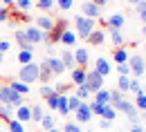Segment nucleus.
I'll list each match as a JSON object with an SVG mask.
<instances>
[{
  "instance_id": "obj_6",
  "label": "nucleus",
  "mask_w": 146,
  "mask_h": 132,
  "mask_svg": "<svg viewBox=\"0 0 146 132\" xmlns=\"http://www.w3.org/2000/svg\"><path fill=\"white\" fill-rule=\"evenodd\" d=\"M23 32H25V36H27V40H29L32 45H38V43H43V40H45V32H40L36 25H34V27H32V25H29V27H25Z\"/></svg>"
},
{
  "instance_id": "obj_11",
  "label": "nucleus",
  "mask_w": 146,
  "mask_h": 132,
  "mask_svg": "<svg viewBox=\"0 0 146 132\" xmlns=\"http://www.w3.org/2000/svg\"><path fill=\"white\" fill-rule=\"evenodd\" d=\"M124 22H126L124 14H112L110 18L104 20V27H108V29H121V27H124Z\"/></svg>"
},
{
  "instance_id": "obj_18",
  "label": "nucleus",
  "mask_w": 146,
  "mask_h": 132,
  "mask_svg": "<svg viewBox=\"0 0 146 132\" xmlns=\"http://www.w3.org/2000/svg\"><path fill=\"white\" fill-rule=\"evenodd\" d=\"M14 38H16V43H18L20 49H34V45L27 40V36H25L23 29H16V32H14Z\"/></svg>"
},
{
  "instance_id": "obj_29",
  "label": "nucleus",
  "mask_w": 146,
  "mask_h": 132,
  "mask_svg": "<svg viewBox=\"0 0 146 132\" xmlns=\"http://www.w3.org/2000/svg\"><path fill=\"white\" fill-rule=\"evenodd\" d=\"M110 38H112V43L117 47H124V34H121V29H110Z\"/></svg>"
},
{
  "instance_id": "obj_49",
  "label": "nucleus",
  "mask_w": 146,
  "mask_h": 132,
  "mask_svg": "<svg viewBox=\"0 0 146 132\" xmlns=\"http://www.w3.org/2000/svg\"><path fill=\"white\" fill-rule=\"evenodd\" d=\"M110 125H112V121H104V119L99 121V128L101 130H110Z\"/></svg>"
},
{
  "instance_id": "obj_37",
  "label": "nucleus",
  "mask_w": 146,
  "mask_h": 132,
  "mask_svg": "<svg viewBox=\"0 0 146 132\" xmlns=\"http://www.w3.org/2000/svg\"><path fill=\"white\" fill-rule=\"evenodd\" d=\"M56 0H36V7L38 9H43V11H50L52 7H54Z\"/></svg>"
},
{
  "instance_id": "obj_3",
  "label": "nucleus",
  "mask_w": 146,
  "mask_h": 132,
  "mask_svg": "<svg viewBox=\"0 0 146 132\" xmlns=\"http://www.w3.org/2000/svg\"><path fill=\"white\" fill-rule=\"evenodd\" d=\"M83 85L90 90V94H94V92H99L104 87V76H99L94 70H86V83Z\"/></svg>"
},
{
  "instance_id": "obj_21",
  "label": "nucleus",
  "mask_w": 146,
  "mask_h": 132,
  "mask_svg": "<svg viewBox=\"0 0 146 132\" xmlns=\"http://www.w3.org/2000/svg\"><path fill=\"white\" fill-rule=\"evenodd\" d=\"M61 60H63V65H65V70H70L72 72L74 67H76V63H74V54H72V49H65L63 54H61Z\"/></svg>"
},
{
  "instance_id": "obj_7",
  "label": "nucleus",
  "mask_w": 146,
  "mask_h": 132,
  "mask_svg": "<svg viewBox=\"0 0 146 132\" xmlns=\"http://www.w3.org/2000/svg\"><path fill=\"white\" fill-rule=\"evenodd\" d=\"M81 11H83L81 16H86V18H92V20L101 16V7H97V5H94V2H90V0H86V2L81 5Z\"/></svg>"
},
{
  "instance_id": "obj_45",
  "label": "nucleus",
  "mask_w": 146,
  "mask_h": 132,
  "mask_svg": "<svg viewBox=\"0 0 146 132\" xmlns=\"http://www.w3.org/2000/svg\"><path fill=\"white\" fill-rule=\"evenodd\" d=\"M117 72H119V76H130V67H128V63L117 65Z\"/></svg>"
},
{
  "instance_id": "obj_10",
  "label": "nucleus",
  "mask_w": 146,
  "mask_h": 132,
  "mask_svg": "<svg viewBox=\"0 0 146 132\" xmlns=\"http://www.w3.org/2000/svg\"><path fill=\"white\" fill-rule=\"evenodd\" d=\"M14 119L16 121H20V123H27V121H32V105H20V108H16L14 110Z\"/></svg>"
},
{
  "instance_id": "obj_43",
  "label": "nucleus",
  "mask_w": 146,
  "mask_h": 132,
  "mask_svg": "<svg viewBox=\"0 0 146 132\" xmlns=\"http://www.w3.org/2000/svg\"><path fill=\"white\" fill-rule=\"evenodd\" d=\"M14 7H18L20 11H27V9L32 7V0H16V2H14Z\"/></svg>"
},
{
  "instance_id": "obj_54",
  "label": "nucleus",
  "mask_w": 146,
  "mask_h": 132,
  "mask_svg": "<svg viewBox=\"0 0 146 132\" xmlns=\"http://www.w3.org/2000/svg\"><path fill=\"white\" fill-rule=\"evenodd\" d=\"M2 63H5V54H0V65H2Z\"/></svg>"
},
{
  "instance_id": "obj_56",
  "label": "nucleus",
  "mask_w": 146,
  "mask_h": 132,
  "mask_svg": "<svg viewBox=\"0 0 146 132\" xmlns=\"http://www.w3.org/2000/svg\"><path fill=\"white\" fill-rule=\"evenodd\" d=\"M128 2H133V5H137V2H139V0H128Z\"/></svg>"
},
{
  "instance_id": "obj_46",
  "label": "nucleus",
  "mask_w": 146,
  "mask_h": 132,
  "mask_svg": "<svg viewBox=\"0 0 146 132\" xmlns=\"http://www.w3.org/2000/svg\"><path fill=\"white\" fill-rule=\"evenodd\" d=\"M54 92H56V94H68V83H56Z\"/></svg>"
},
{
  "instance_id": "obj_38",
  "label": "nucleus",
  "mask_w": 146,
  "mask_h": 132,
  "mask_svg": "<svg viewBox=\"0 0 146 132\" xmlns=\"http://www.w3.org/2000/svg\"><path fill=\"white\" fill-rule=\"evenodd\" d=\"M38 92H40V96H43V99H50V96H54V94H56L52 85H40V90H38Z\"/></svg>"
},
{
  "instance_id": "obj_1",
  "label": "nucleus",
  "mask_w": 146,
  "mask_h": 132,
  "mask_svg": "<svg viewBox=\"0 0 146 132\" xmlns=\"http://www.w3.org/2000/svg\"><path fill=\"white\" fill-rule=\"evenodd\" d=\"M38 78H40L38 63L32 60L29 65H20V70H18V81H20V83H25V85L32 87V83H38Z\"/></svg>"
},
{
  "instance_id": "obj_17",
  "label": "nucleus",
  "mask_w": 146,
  "mask_h": 132,
  "mask_svg": "<svg viewBox=\"0 0 146 132\" xmlns=\"http://www.w3.org/2000/svg\"><path fill=\"white\" fill-rule=\"evenodd\" d=\"M38 70H40V78H38V81L47 85V83H50V78L54 76V74H52V70H50V63H47V58H45L43 63H38Z\"/></svg>"
},
{
  "instance_id": "obj_41",
  "label": "nucleus",
  "mask_w": 146,
  "mask_h": 132,
  "mask_svg": "<svg viewBox=\"0 0 146 132\" xmlns=\"http://www.w3.org/2000/svg\"><path fill=\"white\" fill-rule=\"evenodd\" d=\"M137 14H139V18L144 20V25H146V0H139V2H137Z\"/></svg>"
},
{
  "instance_id": "obj_5",
  "label": "nucleus",
  "mask_w": 146,
  "mask_h": 132,
  "mask_svg": "<svg viewBox=\"0 0 146 132\" xmlns=\"http://www.w3.org/2000/svg\"><path fill=\"white\" fill-rule=\"evenodd\" d=\"M65 29H70V25H68V20H56L54 27H52V32L47 34V47L50 45H54V43H58V38H61V34L65 32Z\"/></svg>"
},
{
  "instance_id": "obj_57",
  "label": "nucleus",
  "mask_w": 146,
  "mask_h": 132,
  "mask_svg": "<svg viewBox=\"0 0 146 132\" xmlns=\"http://www.w3.org/2000/svg\"><path fill=\"white\" fill-rule=\"evenodd\" d=\"M86 132H97V130H86Z\"/></svg>"
},
{
  "instance_id": "obj_20",
  "label": "nucleus",
  "mask_w": 146,
  "mask_h": 132,
  "mask_svg": "<svg viewBox=\"0 0 146 132\" xmlns=\"http://www.w3.org/2000/svg\"><path fill=\"white\" fill-rule=\"evenodd\" d=\"M128 58H130V54H128L126 47H117V49L112 52V60H115L117 65H121V63H128Z\"/></svg>"
},
{
  "instance_id": "obj_58",
  "label": "nucleus",
  "mask_w": 146,
  "mask_h": 132,
  "mask_svg": "<svg viewBox=\"0 0 146 132\" xmlns=\"http://www.w3.org/2000/svg\"><path fill=\"white\" fill-rule=\"evenodd\" d=\"M142 94H144V96H146V90H144V92H142Z\"/></svg>"
},
{
  "instance_id": "obj_28",
  "label": "nucleus",
  "mask_w": 146,
  "mask_h": 132,
  "mask_svg": "<svg viewBox=\"0 0 146 132\" xmlns=\"http://www.w3.org/2000/svg\"><path fill=\"white\" fill-rule=\"evenodd\" d=\"M45 116V110H43V105L36 103V105H32V121H38L40 123V119Z\"/></svg>"
},
{
  "instance_id": "obj_22",
  "label": "nucleus",
  "mask_w": 146,
  "mask_h": 132,
  "mask_svg": "<svg viewBox=\"0 0 146 132\" xmlns=\"http://www.w3.org/2000/svg\"><path fill=\"white\" fill-rule=\"evenodd\" d=\"M94 103H99V105H108V103H110V90L101 87L99 92H94Z\"/></svg>"
},
{
  "instance_id": "obj_51",
  "label": "nucleus",
  "mask_w": 146,
  "mask_h": 132,
  "mask_svg": "<svg viewBox=\"0 0 146 132\" xmlns=\"http://www.w3.org/2000/svg\"><path fill=\"white\" fill-rule=\"evenodd\" d=\"M130 132H144V128H142L139 123H133V128H130Z\"/></svg>"
},
{
  "instance_id": "obj_39",
  "label": "nucleus",
  "mask_w": 146,
  "mask_h": 132,
  "mask_svg": "<svg viewBox=\"0 0 146 132\" xmlns=\"http://www.w3.org/2000/svg\"><path fill=\"white\" fill-rule=\"evenodd\" d=\"M133 105H135L137 110H144V112H146V96H144V94H137V96H135V103H133Z\"/></svg>"
},
{
  "instance_id": "obj_13",
  "label": "nucleus",
  "mask_w": 146,
  "mask_h": 132,
  "mask_svg": "<svg viewBox=\"0 0 146 132\" xmlns=\"http://www.w3.org/2000/svg\"><path fill=\"white\" fill-rule=\"evenodd\" d=\"M76 40H79V38H76V34H74V29H65V32L61 34V38H58V43L65 45V49H68V47H74Z\"/></svg>"
},
{
  "instance_id": "obj_4",
  "label": "nucleus",
  "mask_w": 146,
  "mask_h": 132,
  "mask_svg": "<svg viewBox=\"0 0 146 132\" xmlns=\"http://www.w3.org/2000/svg\"><path fill=\"white\" fill-rule=\"evenodd\" d=\"M128 67H130V74L135 76V78H139V76L146 72V63H144V58L139 56V54H130V58H128Z\"/></svg>"
},
{
  "instance_id": "obj_40",
  "label": "nucleus",
  "mask_w": 146,
  "mask_h": 132,
  "mask_svg": "<svg viewBox=\"0 0 146 132\" xmlns=\"http://www.w3.org/2000/svg\"><path fill=\"white\" fill-rule=\"evenodd\" d=\"M54 5H58V9H61V11H70V9H72V5H74V0H56Z\"/></svg>"
},
{
  "instance_id": "obj_44",
  "label": "nucleus",
  "mask_w": 146,
  "mask_h": 132,
  "mask_svg": "<svg viewBox=\"0 0 146 132\" xmlns=\"http://www.w3.org/2000/svg\"><path fill=\"white\" fill-rule=\"evenodd\" d=\"M45 101H47V108H50V110H58V94L50 96V99H45Z\"/></svg>"
},
{
  "instance_id": "obj_25",
  "label": "nucleus",
  "mask_w": 146,
  "mask_h": 132,
  "mask_svg": "<svg viewBox=\"0 0 146 132\" xmlns=\"http://www.w3.org/2000/svg\"><path fill=\"white\" fill-rule=\"evenodd\" d=\"M56 112L61 116H68L70 114V108H68V94H58V110Z\"/></svg>"
},
{
  "instance_id": "obj_12",
  "label": "nucleus",
  "mask_w": 146,
  "mask_h": 132,
  "mask_svg": "<svg viewBox=\"0 0 146 132\" xmlns=\"http://www.w3.org/2000/svg\"><path fill=\"white\" fill-rule=\"evenodd\" d=\"M74 114H76V123H88V121H92V112H90V105L88 103H81V108Z\"/></svg>"
},
{
  "instance_id": "obj_55",
  "label": "nucleus",
  "mask_w": 146,
  "mask_h": 132,
  "mask_svg": "<svg viewBox=\"0 0 146 132\" xmlns=\"http://www.w3.org/2000/svg\"><path fill=\"white\" fill-rule=\"evenodd\" d=\"M142 34H144V36H146V25H144V27H142Z\"/></svg>"
},
{
  "instance_id": "obj_47",
  "label": "nucleus",
  "mask_w": 146,
  "mask_h": 132,
  "mask_svg": "<svg viewBox=\"0 0 146 132\" xmlns=\"http://www.w3.org/2000/svg\"><path fill=\"white\" fill-rule=\"evenodd\" d=\"M0 22H9V9L0 5Z\"/></svg>"
},
{
  "instance_id": "obj_60",
  "label": "nucleus",
  "mask_w": 146,
  "mask_h": 132,
  "mask_svg": "<svg viewBox=\"0 0 146 132\" xmlns=\"http://www.w3.org/2000/svg\"><path fill=\"white\" fill-rule=\"evenodd\" d=\"M144 132H146V130H144Z\"/></svg>"
},
{
  "instance_id": "obj_34",
  "label": "nucleus",
  "mask_w": 146,
  "mask_h": 132,
  "mask_svg": "<svg viewBox=\"0 0 146 132\" xmlns=\"http://www.w3.org/2000/svg\"><path fill=\"white\" fill-rule=\"evenodd\" d=\"M74 96H79V99H81V101H86V103H88V99H90V90H88V87H86V85H79V87H76V94Z\"/></svg>"
},
{
  "instance_id": "obj_14",
  "label": "nucleus",
  "mask_w": 146,
  "mask_h": 132,
  "mask_svg": "<svg viewBox=\"0 0 146 132\" xmlns=\"http://www.w3.org/2000/svg\"><path fill=\"white\" fill-rule=\"evenodd\" d=\"M54 22H56V20L52 18V16H38V18H36V27L40 29V32H47V34H50L52 27H54Z\"/></svg>"
},
{
  "instance_id": "obj_48",
  "label": "nucleus",
  "mask_w": 146,
  "mask_h": 132,
  "mask_svg": "<svg viewBox=\"0 0 146 132\" xmlns=\"http://www.w3.org/2000/svg\"><path fill=\"white\" fill-rule=\"evenodd\" d=\"M11 49V43L9 40H0V54H7Z\"/></svg>"
},
{
  "instance_id": "obj_16",
  "label": "nucleus",
  "mask_w": 146,
  "mask_h": 132,
  "mask_svg": "<svg viewBox=\"0 0 146 132\" xmlns=\"http://www.w3.org/2000/svg\"><path fill=\"white\" fill-rule=\"evenodd\" d=\"M104 40H106V34H104V29H94L90 36H88V45H92V47H99V45H104Z\"/></svg>"
},
{
  "instance_id": "obj_30",
  "label": "nucleus",
  "mask_w": 146,
  "mask_h": 132,
  "mask_svg": "<svg viewBox=\"0 0 146 132\" xmlns=\"http://www.w3.org/2000/svg\"><path fill=\"white\" fill-rule=\"evenodd\" d=\"M81 103H86V101H81L79 96H68V108H70V112H76L79 108H81Z\"/></svg>"
},
{
  "instance_id": "obj_26",
  "label": "nucleus",
  "mask_w": 146,
  "mask_h": 132,
  "mask_svg": "<svg viewBox=\"0 0 146 132\" xmlns=\"http://www.w3.org/2000/svg\"><path fill=\"white\" fill-rule=\"evenodd\" d=\"M0 119L7 123V121H11L14 119V108L11 105H0Z\"/></svg>"
},
{
  "instance_id": "obj_23",
  "label": "nucleus",
  "mask_w": 146,
  "mask_h": 132,
  "mask_svg": "<svg viewBox=\"0 0 146 132\" xmlns=\"http://www.w3.org/2000/svg\"><path fill=\"white\" fill-rule=\"evenodd\" d=\"M16 58H18L20 65H29V63L34 60V49H20Z\"/></svg>"
},
{
  "instance_id": "obj_36",
  "label": "nucleus",
  "mask_w": 146,
  "mask_h": 132,
  "mask_svg": "<svg viewBox=\"0 0 146 132\" xmlns=\"http://www.w3.org/2000/svg\"><path fill=\"white\" fill-rule=\"evenodd\" d=\"M63 132H83V130H81V123H76V121H65Z\"/></svg>"
},
{
  "instance_id": "obj_19",
  "label": "nucleus",
  "mask_w": 146,
  "mask_h": 132,
  "mask_svg": "<svg viewBox=\"0 0 146 132\" xmlns=\"http://www.w3.org/2000/svg\"><path fill=\"white\" fill-rule=\"evenodd\" d=\"M70 78H72V83L76 87L83 85V83H86V70H83V67H74L72 72H70Z\"/></svg>"
},
{
  "instance_id": "obj_24",
  "label": "nucleus",
  "mask_w": 146,
  "mask_h": 132,
  "mask_svg": "<svg viewBox=\"0 0 146 132\" xmlns=\"http://www.w3.org/2000/svg\"><path fill=\"white\" fill-rule=\"evenodd\" d=\"M7 85H9V87H11V90H14V92H18V94H29V90H32V87H29V85H25V83H20V81H11V83H7Z\"/></svg>"
},
{
  "instance_id": "obj_50",
  "label": "nucleus",
  "mask_w": 146,
  "mask_h": 132,
  "mask_svg": "<svg viewBox=\"0 0 146 132\" xmlns=\"http://www.w3.org/2000/svg\"><path fill=\"white\" fill-rule=\"evenodd\" d=\"M90 2H94V5H97V7H101V9L108 5V0H90Z\"/></svg>"
},
{
  "instance_id": "obj_59",
  "label": "nucleus",
  "mask_w": 146,
  "mask_h": 132,
  "mask_svg": "<svg viewBox=\"0 0 146 132\" xmlns=\"http://www.w3.org/2000/svg\"><path fill=\"white\" fill-rule=\"evenodd\" d=\"M144 49H146V45H144Z\"/></svg>"
},
{
  "instance_id": "obj_15",
  "label": "nucleus",
  "mask_w": 146,
  "mask_h": 132,
  "mask_svg": "<svg viewBox=\"0 0 146 132\" xmlns=\"http://www.w3.org/2000/svg\"><path fill=\"white\" fill-rule=\"evenodd\" d=\"M47 63H50V70H52V74L54 76H61L63 72H65V65H63V60L58 56H50L47 58Z\"/></svg>"
},
{
  "instance_id": "obj_27",
  "label": "nucleus",
  "mask_w": 146,
  "mask_h": 132,
  "mask_svg": "<svg viewBox=\"0 0 146 132\" xmlns=\"http://www.w3.org/2000/svg\"><path fill=\"white\" fill-rule=\"evenodd\" d=\"M128 87H130V76H119V81H117V92L126 94Z\"/></svg>"
},
{
  "instance_id": "obj_9",
  "label": "nucleus",
  "mask_w": 146,
  "mask_h": 132,
  "mask_svg": "<svg viewBox=\"0 0 146 132\" xmlns=\"http://www.w3.org/2000/svg\"><path fill=\"white\" fill-rule=\"evenodd\" d=\"M94 72H97L99 76H104V78H106V76L112 72V65H110V60H108V58H104V56L97 58V60H94Z\"/></svg>"
},
{
  "instance_id": "obj_42",
  "label": "nucleus",
  "mask_w": 146,
  "mask_h": 132,
  "mask_svg": "<svg viewBox=\"0 0 146 132\" xmlns=\"http://www.w3.org/2000/svg\"><path fill=\"white\" fill-rule=\"evenodd\" d=\"M88 105H90L92 116H94V114H97V116H101V110H104V105H99V103H94V101H88Z\"/></svg>"
},
{
  "instance_id": "obj_52",
  "label": "nucleus",
  "mask_w": 146,
  "mask_h": 132,
  "mask_svg": "<svg viewBox=\"0 0 146 132\" xmlns=\"http://www.w3.org/2000/svg\"><path fill=\"white\" fill-rule=\"evenodd\" d=\"M16 0H2V7H14Z\"/></svg>"
},
{
  "instance_id": "obj_35",
  "label": "nucleus",
  "mask_w": 146,
  "mask_h": 132,
  "mask_svg": "<svg viewBox=\"0 0 146 132\" xmlns=\"http://www.w3.org/2000/svg\"><path fill=\"white\" fill-rule=\"evenodd\" d=\"M128 92H133V94H142L144 92V87L139 85V78H130V87H128Z\"/></svg>"
},
{
  "instance_id": "obj_32",
  "label": "nucleus",
  "mask_w": 146,
  "mask_h": 132,
  "mask_svg": "<svg viewBox=\"0 0 146 132\" xmlns=\"http://www.w3.org/2000/svg\"><path fill=\"white\" fill-rule=\"evenodd\" d=\"M54 116H52V114H45V116H43V119H40V125H43V130L47 132V130H52V128H54Z\"/></svg>"
},
{
  "instance_id": "obj_8",
  "label": "nucleus",
  "mask_w": 146,
  "mask_h": 132,
  "mask_svg": "<svg viewBox=\"0 0 146 132\" xmlns=\"http://www.w3.org/2000/svg\"><path fill=\"white\" fill-rule=\"evenodd\" d=\"M72 54H74V63H76V67H83V70H86V65H88V60H90L88 49H86V47H74Z\"/></svg>"
},
{
  "instance_id": "obj_33",
  "label": "nucleus",
  "mask_w": 146,
  "mask_h": 132,
  "mask_svg": "<svg viewBox=\"0 0 146 132\" xmlns=\"http://www.w3.org/2000/svg\"><path fill=\"white\" fill-rule=\"evenodd\" d=\"M7 128H9V132H25V123L11 119V121H7Z\"/></svg>"
},
{
  "instance_id": "obj_2",
  "label": "nucleus",
  "mask_w": 146,
  "mask_h": 132,
  "mask_svg": "<svg viewBox=\"0 0 146 132\" xmlns=\"http://www.w3.org/2000/svg\"><path fill=\"white\" fill-rule=\"evenodd\" d=\"M74 27H76V38H81V40H88L92 32L97 29V25H94V20L92 18H86V16H74Z\"/></svg>"
},
{
  "instance_id": "obj_53",
  "label": "nucleus",
  "mask_w": 146,
  "mask_h": 132,
  "mask_svg": "<svg viewBox=\"0 0 146 132\" xmlns=\"http://www.w3.org/2000/svg\"><path fill=\"white\" fill-rule=\"evenodd\" d=\"M47 132H63V130H58V128H52V130H47Z\"/></svg>"
},
{
  "instance_id": "obj_31",
  "label": "nucleus",
  "mask_w": 146,
  "mask_h": 132,
  "mask_svg": "<svg viewBox=\"0 0 146 132\" xmlns=\"http://www.w3.org/2000/svg\"><path fill=\"white\" fill-rule=\"evenodd\" d=\"M115 116H117L115 108H112V105H104V110H101V119H104V121H112Z\"/></svg>"
}]
</instances>
